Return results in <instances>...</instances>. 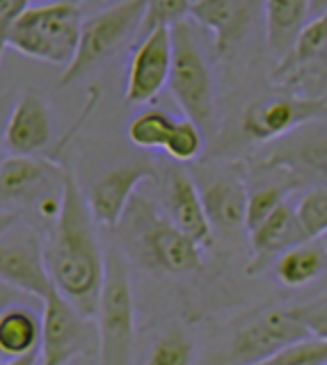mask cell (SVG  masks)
Returning <instances> with one entry per match:
<instances>
[{
	"label": "cell",
	"mask_w": 327,
	"mask_h": 365,
	"mask_svg": "<svg viewBox=\"0 0 327 365\" xmlns=\"http://www.w3.org/2000/svg\"><path fill=\"white\" fill-rule=\"evenodd\" d=\"M94 224L74 169L66 165L62 210L46 240V262L55 288L87 317H96L106 281V256L101 251Z\"/></svg>",
	"instance_id": "1"
},
{
	"label": "cell",
	"mask_w": 327,
	"mask_h": 365,
	"mask_svg": "<svg viewBox=\"0 0 327 365\" xmlns=\"http://www.w3.org/2000/svg\"><path fill=\"white\" fill-rule=\"evenodd\" d=\"M81 3L58 0V3L28 7L0 39L5 48H12L24 57L53 66H69L76 57L83 34Z\"/></svg>",
	"instance_id": "2"
},
{
	"label": "cell",
	"mask_w": 327,
	"mask_h": 365,
	"mask_svg": "<svg viewBox=\"0 0 327 365\" xmlns=\"http://www.w3.org/2000/svg\"><path fill=\"white\" fill-rule=\"evenodd\" d=\"M101 365H133L135 361V297L129 265L117 247L106 251V281L96 308Z\"/></svg>",
	"instance_id": "3"
},
{
	"label": "cell",
	"mask_w": 327,
	"mask_h": 365,
	"mask_svg": "<svg viewBox=\"0 0 327 365\" xmlns=\"http://www.w3.org/2000/svg\"><path fill=\"white\" fill-rule=\"evenodd\" d=\"M146 0H121L83 23L81 43L74 62L60 76V85H74L85 76L99 71L115 57L135 32H140Z\"/></svg>",
	"instance_id": "4"
},
{
	"label": "cell",
	"mask_w": 327,
	"mask_h": 365,
	"mask_svg": "<svg viewBox=\"0 0 327 365\" xmlns=\"http://www.w3.org/2000/svg\"><path fill=\"white\" fill-rule=\"evenodd\" d=\"M129 220L135 245L149 267L165 274H190L201 267L199 245L170 217L158 215L146 199L131 203Z\"/></svg>",
	"instance_id": "5"
},
{
	"label": "cell",
	"mask_w": 327,
	"mask_h": 365,
	"mask_svg": "<svg viewBox=\"0 0 327 365\" xmlns=\"http://www.w3.org/2000/svg\"><path fill=\"white\" fill-rule=\"evenodd\" d=\"M174 64L170 76V91L176 106L201 130H213L216 123V89L211 68L193 37V30L183 21L172 28Z\"/></svg>",
	"instance_id": "6"
},
{
	"label": "cell",
	"mask_w": 327,
	"mask_h": 365,
	"mask_svg": "<svg viewBox=\"0 0 327 365\" xmlns=\"http://www.w3.org/2000/svg\"><path fill=\"white\" fill-rule=\"evenodd\" d=\"M41 365H66L78 354L92 347L99 349L94 317L83 315L60 290L41 302Z\"/></svg>",
	"instance_id": "7"
},
{
	"label": "cell",
	"mask_w": 327,
	"mask_h": 365,
	"mask_svg": "<svg viewBox=\"0 0 327 365\" xmlns=\"http://www.w3.org/2000/svg\"><path fill=\"white\" fill-rule=\"evenodd\" d=\"M0 279L14 290L46 302L58 290L46 262V242H41L35 228L12 226L3 231L0 242Z\"/></svg>",
	"instance_id": "8"
},
{
	"label": "cell",
	"mask_w": 327,
	"mask_h": 365,
	"mask_svg": "<svg viewBox=\"0 0 327 365\" xmlns=\"http://www.w3.org/2000/svg\"><path fill=\"white\" fill-rule=\"evenodd\" d=\"M309 336L307 324L293 308H273L238 329L231 347L224 354V365H258L293 342Z\"/></svg>",
	"instance_id": "9"
},
{
	"label": "cell",
	"mask_w": 327,
	"mask_h": 365,
	"mask_svg": "<svg viewBox=\"0 0 327 365\" xmlns=\"http://www.w3.org/2000/svg\"><path fill=\"white\" fill-rule=\"evenodd\" d=\"M327 117V98L275 94L254 101L243 112V133L254 142H275L300 125Z\"/></svg>",
	"instance_id": "10"
},
{
	"label": "cell",
	"mask_w": 327,
	"mask_h": 365,
	"mask_svg": "<svg viewBox=\"0 0 327 365\" xmlns=\"http://www.w3.org/2000/svg\"><path fill=\"white\" fill-rule=\"evenodd\" d=\"M174 64V39L172 28H156L144 34L138 43L126 76V103L131 106H142V103L154 101L170 85Z\"/></svg>",
	"instance_id": "11"
},
{
	"label": "cell",
	"mask_w": 327,
	"mask_h": 365,
	"mask_svg": "<svg viewBox=\"0 0 327 365\" xmlns=\"http://www.w3.org/2000/svg\"><path fill=\"white\" fill-rule=\"evenodd\" d=\"M156 176L146 163H124L101 176L87 194V203L99 226L117 228L131 208V199L144 180Z\"/></svg>",
	"instance_id": "12"
},
{
	"label": "cell",
	"mask_w": 327,
	"mask_h": 365,
	"mask_svg": "<svg viewBox=\"0 0 327 365\" xmlns=\"http://www.w3.org/2000/svg\"><path fill=\"white\" fill-rule=\"evenodd\" d=\"M51 142V108L37 89H26L5 125L9 155H35Z\"/></svg>",
	"instance_id": "13"
},
{
	"label": "cell",
	"mask_w": 327,
	"mask_h": 365,
	"mask_svg": "<svg viewBox=\"0 0 327 365\" xmlns=\"http://www.w3.org/2000/svg\"><path fill=\"white\" fill-rule=\"evenodd\" d=\"M167 217L195 240L199 247L211 245L213 237V224L208 220L204 199H201L199 187L193 182L181 167H174L167 178Z\"/></svg>",
	"instance_id": "14"
},
{
	"label": "cell",
	"mask_w": 327,
	"mask_h": 365,
	"mask_svg": "<svg viewBox=\"0 0 327 365\" xmlns=\"http://www.w3.org/2000/svg\"><path fill=\"white\" fill-rule=\"evenodd\" d=\"M190 16L216 37V51L224 55L252 23V0H195Z\"/></svg>",
	"instance_id": "15"
},
{
	"label": "cell",
	"mask_w": 327,
	"mask_h": 365,
	"mask_svg": "<svg viewBox=\"0 0 327 365\" xmlns=\"http://www.w3.org/2000/svg\"><path fill=\"white\" fill-rule=\"evenodd\" d=\"M64 167H53L35 155H7L0 167V197L3 203L28 201L46 187V182L60 178Z\"/></svg>",
	"instance_id": "16"
},
{
	"label": "cell",
	"mask_w": 327,
	"mask_h": 365,
	"mask_svg": "<svg viewBox=\"0 0 327 365\" xmlns=\"http://www.w3.org/2000/svg\"><path fill=\"white\" fill-rule=\"evenodd\" d=\"M311 235L307 233V228L302 226L298 208L286 201L279 208L258 224L256 228L250 231V245L252 251L258 256H281L284 251L309 242Z\"/></svg>",
	"instance_id": "17"
},
{
	"label": "cell",
	"mask_w": 327,
	"mask_h": 365,
	"mask_svg": "<svg viewBox=\"0 0 327 365\" xmlns=\"http://www.w3.org/2000/svg\"><path fill=\"white\" fill-rule=\"evenodd\" d=\"M199 192L201 199H204L213 228L236 231V228L245 226L250 192H247L243 180L233 176H220L211 182H204Z\"/></svg>",
	"instance_id": "18"
},
{
	"label": "cell",
	"mask_w": 327,
	"mask_h": 365,
	"mask_svg": "<svg viewBox=\"0 0 327 365\" xmlns=\"http://www.w3.org/2000/svg\"><path fill=\"white\" fill-rule=\"evenodd\" d=\"M313 0H266V41L279 60L293 51L307 26Z\"/></svg>",
	"instance_id": "19"
},
{
	"label": "cell",
	"mask_w": 327,
	"mask_h": 365,
	"mask_svg": "<svg viewBox=\"0 0 327 365\" xmlns=\"http://www.w3.org/2000/svg\"><path fill=\"white\" fill-rule=\"evenodd\" d=\"M323 62L327 64V9L316 14V19L304 26L293 51L284 60H279L275 76L281 83H291L293 78H300V73H304L307 68L321 66Z\"/></svg>",
	"instance_id": "20"
},
{
	"label": "cell",
	"mask_w": 327,
	"mask_h": 365,
	"mask_svg": "<svg viewBox=\"0 0 327 365\" xmlns=\"http://www.w3.org/2000/svg\"><path fill=\"white\" fill-rule=\"evenodd\" d=\"M41 349V317L26 306H9L0 315V356L19 359Z\"/></svg>",
	"instance_id": "21"
},
{
	"label": "cell",
	"mask_w": 327,
	"mask_h": 365,
	"mask_svg": "<svg viewBox=\"0 0 327 365\" xmlns=\"http://www.w3.org/2000/svg\"><path fill=\"white\" fill-rule=\"evenodd\" d=\"M325 258L327 254L321 242L311 245L309 240V242L284 251L275 262V274L288 288H302V285H309L325 272Z\"/></svg>",
	"instance_id": "22"
},
{
	"label": "cell",
	"mask_w": 327,
	"mask_h": 365,
	"mask_svg": "<svg viewBox=\"0 0 327 365\" xmlns=\"http://www.w3.org/2000/svg\"><path fill=\"white\" fill-rule=\"evenodd\" d=\"M174 123L176 121L163 110H144L129 123V140L144 151H158V148L165 151Z\"/></svg>",
	"instance_id": "23"
},
{
	"label": "cell",
	"mask_w": 327,
	"mask_h": 365,
	"mask_svg": "<svg viewBox=\"0 0 327 365\" xmlns=\"http://www.w3.org/2000/svg\"><path fill=\"white\" fill-rule=\"evenodd\" d=\"M195 356V342L183 329H170L156 340L146 365H190Z\"/></svg>",
	"instance_id": "24"
},
{
	"label": "cell",
	"mask_w": 327,
	"mask_h": 365,
	"mask_svg": "<svg viewBox=\"0 0 327 365\" xmlns=\"http://www.w3.org/2000/svg\"><path fill=\"white\" fill-rule=\"evenodd\" d=\"M296 187V182H281V185H263L250 192V203H247V233L256 228L263 220H268L279 205H284L288 194Z\"/></svg>",
	"instance_id": "25"
},
{
	"label": "cell",
	"mask_w": 327,
	"mask_h": 365,
	"mask_svg": "<svg viewBox=\"0 0 327 365\" xmlns=\"http://www.w3.org/2000/svg\"><path fill=\"white\" fill-rule=\"evenodd\" d=\"M204 130L193 119H181L174 123L170 140H167L165 153L176 163H193L204 151Z\"/></svg>",
	"instance_id": "26"
},
{
	"label": "cell",
	"mask_w": 327,
	"mask_h": 365,
	"mask_svg": "<svg viewBox=\"0 0 327 365\" xmlns=\"http://www.w3.org/2000/svg\"><path fill=\"white\" fill-rule=\"evenodd\" d=\"M258 365H327V340L302 338Z\"/></svg>",
	"instance_id": "27"
},
{
	"label": "cell",
	"mask_w": 327,
	"mask_h": 365,
	"mask_svg": "<svg viewBox=\"0 0 327 365\" xmlns=\"http://www.w3.org/2000/svg\"><path fill=\"white\" fill-rule=\"evenodd\" d=\"M193 0H146V11L140 34H149L156 28H174L190 16Z\"/></svg>",
	"instance_id": "28"
},
{
	"label": "cell",
	"mask_w": 327,
	"mask_h": 365,
	"mask_svg": "<svg viewBox=\"0 0 327 365\" xmlns=\"http://www.w3.org/2000/svg\"><path fill=\"white\" fill-rule=\"evenodd\" d=\"M298 217L311 240H318L327 231V185L311 190L298 203Z\"/></svg>",
	"instance_id": "29"
},
{
	"label": "cell",
	"mask_w": 327,
	"mask_h": 365,
	"mask_svg": "<svg viewBox=\"0 0 327 365\" xmlns=\"http://www.w3.org/2000/svg\"><path fill=\"white\" fill-rule=\"evenodd\" d=\"M298 165L311 174L327 178V135H316L304 142L296 153Z\"/></svg>",
	"instance_id": "30"
},
{
	"label": "cell",
	"mask_w": 327,
	"mask_h": 365,
	"mask_svg": "<svg viewBox=\"0 0 327 365\" xmlns=\"http://www.w3.org/2000/svg\"><path fill=\"white\" fill-rule=\"evenodd\" d=\"M296 315L307 324L309 334L316 338L327 340V302H316L307 306H296L293 308Z\"/></svg>",
	"instance_id": "31"
},
{
	"label": "cell",
	"mask_w": 327,
	"mask_h": 365,
	"mask_svg": "<svg viewBox=\"0 0 327 365\" xmlns=\"http://www.w3.org/2000/svg\"><path fill=\"white\" fill-rule=\"evenodd\" d=\"M28 7H32L30 0H0V34L12 26Z\"/></svg>",
	"instance_id": "32"
},
{
	"label": "cell",
	"mask_w": 327,
	"mask_h": 365,
	"mask_svg": "<svg viewBox=\"0 0 327 365\" xmlns=\"http://www.w3.org/2000/svg\"><path fill=\"white\" fill-rule=\"evenodd\" d=\"M0 365H41V349H35L19 359H3Z\"/></svg>",
	"instance_id": "33"
},
{
	"label": "cell",
	"mask_w": 327,
	"mask_h": 365,
	"mask_svg": "<svg viewBox=\"0 0 327 365\" xmlns=\"http://www.w3.org/2000/svg\"><path fill=\"white\" fill-rule=\"evenodd\" d=\"M327 9V0H313L311 3V14H321Z\"/></svg>",
	"instance_id": "34"
},
{
	"label": "cell",
	"mask_w": 327,
	"mask_h": 365,
	"mask_svg": "<svg viewBox=\"0 0 327 365\" xmlns=\"http://www.w3.org/2000/svg\"><path fill=\"white\" fill-rule=\"evenodd\" d=\"M318 242H321V247L325 249V254H327V231H325V233H323V235L318 237Z\"/></svg>",
	"instance_id": "35"
},
{
	"label": "cell",
	"mask_w": 327,
	"mask_h": 365,
	"mask_svg": "<svg viewBox=\"0 0 327 365\" xmlns=\"http://www.w3.org/2000/svg\"><path fill=\"white\" fill-rule=\"evenodd\" d=\"M74 3H83V0H74Z\"/></svg>",
	"instance_id": "36"
}]
</instances>
